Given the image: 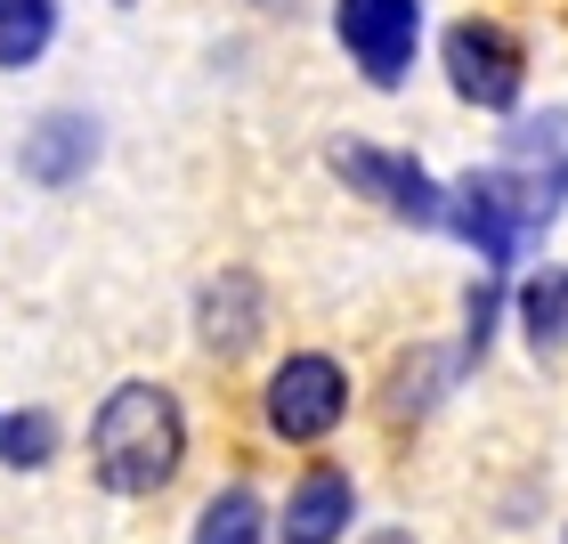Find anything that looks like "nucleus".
<instances>
[{"label":"nucleus","instance_id":"obj_5","mask_svg":"<svg viewBox=\"0 0 568 544\" xmlns=\"http://www.w3.org/2000/svg\"><path fill=\"white\" fill-rule=\"evenodd\" d=\"M333 179H342L349 195H366L374 212H390L406 228H447V188L415 163L406 147H374V139H333L325 147Z\"/></svg>","mask_w":568,"mask_h":544},{"label":"nucleus","instance_id":"obj_19","mask_svg":"<svg viewBox=\"0 0 568 544\" xmlns=\"http://www.w3.org/2000/svg\"><path fill=\"white\" fill-rule=\"evenodd\" d=\"M114 9H139V0H114Z\"/></svg>","mask_w":568,"mask_h":544},{"label":"nucleus","instance_id":"obj_18","mask_svg":"<svg viewBox=\"0 0 568 544\" xmlns=\"http://www.w3.org/2000/svg\"><path fill=\"white\" fill-rule=\"evenodd\" d=\"M244 9H261V17H293L301 0H244Z\"/></svg>","mask_w":568,"mask_h":544},{"label":"nucleus","instance_id":"obj_7","mask_svg":"<svg viewBox=\"0 0 568 544\" xmlns=\"http://www.w3.org/2000/svg\"><path fill=\"white\" fill-rule=\"evenodd\" d=\"M98 147H106V122L90 107H41L24 122V139H17V171L33 179V188L65 195V188H82L98 171Z\"/></svg>","mask_w":568,"mask_h":544},{"label":"nucleus","instance_id":"obj_15","mask_svg":"<svg viewBox=\"0 0 568 544\" xmlns=\"http://www.w3.org/2000/svg\"><path fill=\"white\" fill-rule=\"evenodd\" d=\"M511 309V293H504V276L487 269L471 293H463V342H455V374H479L487 366V350H496V318Z\"/></svg>","mask_w":568,"mask_h":544},{"label":"nucleus","instance_id":"obj_12","mask_svg":"<svg viewBox=\"0 0 568 544\" xmlns=\"http://www.w3.org/2000/svg\"><path fill=\"white\" fill-rule=\"evenodd\" d=\"M511 318H520V342L536 357H560L568 350V269L545 261L520 276V293H511Z\"/></svg>","mask_w":568,"mask_h":544},{"label":"nucleus","instance_id":"obj_11","mask_svg":"<svg viewBox=\"0 0 568 544\" xmlns=\"http://www.w3.org/2000/svg\"><path fill=\"white\" fill-rule=\"evenodd\" d=\"M187 544H276V512H268V496L252 480H227V487H212V496L195 504Z\"/></svg>","mask_w":568,"mask_h":544},{"label":"nucleus","instance_id":"obj_6","mask_svg":"<svg viewBox=\"0 0 568 544\" xmlns=\"http://www.w3.org/2000/svg\"><path fill=\"white\" fill-rule=\"evenodd\" d=\"M333 41L374 90H406L423 58V0H333Z\"/></svg>","mask_w":568,"mask_h":544},{"label":"nucleus","instance_id":"obj_4","mask_svg":"<svg viewBox=\"0 0 568 544\" xmlns=\"http://www.w3.org/2000/svg\"><path fill=\"white\" fill-rule=\"evenodd\" d=\"M438 66H447V90L479 114H520L528 98V41L511 33L504 17H455L438 33Z\"/></svg>","mask_w":568,"mask_h":544},{"label":"nucleus","instance_id":"obj_2","mask_svg":"<svg viewBox=\"0 0 568 544\" xmlns=\"http://www.w3.org/2000/svg\"><path fill=\"white\" fill-rule=\"evenodd\" d=\"M560 220V203L545 188H528L511 163H479L447 188V236L479 252V269H511L528 244H545V228Z\"/></svg>","mask_w":568,"mask_h":544},{"label":"nucleus","instance_id":"obj_9","mask_svg":"<svg viewBox=\"0 0 568 544\" xmlns=\"http://www.w3.org/2000/svg\"><path fill=\"white\" fill-rule=\"evenodd\" d=\"M349 528H357V480H349V463H308V472L284 487L276 544H349Z\"/></svg>","mask_w":568,"mask_h":544},{"label":"nucleus","instance_id":"obj_13","mask_svg":"<svg viewBox=\"0 0 568 544\" xmlns=\"http://www.w3.org/2000/svg\"><path fill=\"white\" fill-rule=\"evenodd\" d=\"M65 9L58 0H0V73H33L58 49Z\"/></svg>","mask_w":568,"mask_h":544},{"label":"nucleus","instance_id":"obj_16","mask_svg":"<svg viewBox=\"0 0 568 544\" xmlns=\"http://www.w3.org/2000/svg\"><path fill=\"white\" fill-rule=\"evenodd\" d=\"M447 382H463V374H455V357L415 350V357L398 366V382H390V414H398V423H423V414H430V399L447 391Z\"/></svg>","mask_w":568,"mask_h":544},{"label":"nucleus","instance_id":"obj_8","mask_svg":"<svg viewBox=\"0 0 568 544\" xmlns=\"http://www.w3.org/2000/svg\"><path fill=\"white\" fill-rule=\"evenodd\" d=\"M261 342H268V284L252 269H212L195 284V350H212L227 366V357H252Z\"/></svg>","mask_w":568,"mask_h":544},{"label":"nucleus","instance_id":"obj_3","mask_svg":"<svg viewBox=\"0 0 568 544\" xmlns=\"http://www.w3.org/2000/svg\"><path fill=\"white\" fill-rule=\"evenodd\" d=\"M349 399H357V382L333 350H284L261 382V431L276 447H325L349 423Z\"/></svg>","mask_w":568,"mask_h":544},{"label":"nucleus","instance_id":"obj_20","mask_svg":"<svg viewBox=\"0 0 568 544\" xmlns=\"http://www.w3.org/2000/svg\"><path fill=\"white\" fill-rule=\"evenodd\" d=\"M560 544H568V521H560Z\"/></svg>","mask_w":568,"mask_h":544},{"label":"nucleus","instance_id":"obj_10","mask_svg":"<svg viewBox=\"0 0 568 544\" xmlns=\"http://www.w3.org/2000/svg\"><path fill=\"white\" fill-rule=\"evenodd\" d=\"M496 163H511L528 179V188H545L552 203H568V107H536V114H511L504 131V154Z\"/></svg>","mask_w":568,"mask_h":544},{"label":"nucleus","instance_id":"obj_17","mask_svg":"<svg viewBox=\"0 0 568 544\" xmlns=\"http://www.w3.org/2000/svg\"><path fill=\"white\" fill-rule=\"evenodd\" d=\"M357 544H415V528H366Z\"/></svg>","mask_w":568,"mask_h":544},{"label":"nucleus","instance_id":"obj_1","mask_svg":"<svg viewBox=\"0 0 568 544\" xmlns=\"http://www.w3.org/2000/svg\"><path fill=\"white\" fill-rule=\"evenodd\" d=\"M187 406H179L171 382L131 374L114 382L106 399L90 406V431H82V455H90V480L122 504H146L187 472Z\"/></svg>","mask_w":568,"mask_h":544},{"label":"nucleus","instance_id":"obj_14","mask_svg":"<svg viewBox=\"0 0 568 544\" xmlns=\"http://www.w3.org/2000/svg\"><path fill=\"white\" fill-rule=\"evenodd\" d=\"M65 447L49 406H0V472H49Z\"/></svg>","mask_w":568,"mask_h":544}]
</instances>
